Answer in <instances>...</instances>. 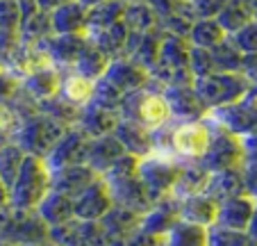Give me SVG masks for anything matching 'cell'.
<instances>
[{
    "label": "cell",
    "instance_id": "obj_1",
    "mask_svg": "<svg viewBox=\"0 0 257 246\" xmlns=\"http://www.w3.org/2000/svg\"><path fill=\"white\" fill-rule=\"evenodd\" d=\"M137 167H139V159L132 157V155H123L100 178L109 189V196H112V203L116 208H125L130 212L146 214L153 203L148 198V194H146L144 185H141Z\"/></svg>",
    "mask_w": 257,
    "mask_h": 246
},
{
    "label": "cell",
    "instance_id": "obj_2",
    "mask_svg": "<svg viewBox=\"0 0 257 246\" xmlns=\"http://www.w3.org/2000/svg\"><path fill=\"white\" fill-rule=\"evenodd\" d=\"M118 116L127 121H135L146 130H160V128L169 126L173 116H171L169 103L164 98V87H160L157 82L148 80L144 89H137L132 94H125L118 107Z\"/></svg>",
    "mask_w": 257,
    "mask_h": 246
},
{
    "label": "cell",
    "instance_id": "obj_3",
    "mask_svg": "<svg viewBox=\"0 0 257 246\" xmlns=\"http://www.w3.org/2000/svg\"><path fill=\"white\" fill-rule=\"evenodd\" d=\"M50 192V171L41 157L25 155L16 180L10 187V208L34 212Z\"/></svg>",
    "mask_w": 257,
    "mask_h": 246
},
{
    "label": "cell",
    "instance_id": "obj_4",
    "mask_svg": "<svg viewBox=\"0 0 257 246\" xmlns=\"http://www.w3.org/2000/svg\"><path fill=\"white\" fill-rule=\"evenodd\" d=\"M198 101L207 112L216 107H225L230 103H237L252 89V85L241 75V73H209L205 77H196L191 82Z\"/></svg>",
    "mask_w": 257,
    "mask_h": 246
},
{
    "label": "cell",
    "instance_id": "obj_5",
    "mask_svg": "<svg viewBox=\"0 0 257 246\" xmlns=\"http://www.w3.org/2000/svg\"><path fill=\"white\" fill-rule=\"evenodd\" d=\"M66 130L68 128H64L62 123L48 119V116L41 114V112H34V114L25 116V119L21 121V126H19V130L14 132L12 141H14L25 155L44 159Z\"/></svg>",
    "mask_w": 257,
    "mask_h": 246
},
{
    "label": "cell",
    "instance_id": "obj_6",
    "mask_svg": "<svg viewBox=\"0 0 257 246\" xmlns=\"http://www.w3.org/2000/svg\"><path fill=\"white\" fill-rule=\"evenodd\" d=\"M180 169H182V162H178L175 157L164 153H151L139 159L137 171H139V180L144 185L148 198H151V203H157L162 198L171 196L175 180L180 176Z\"/></svg>",
    "mask_w": 257,
    "mask_h": 246
},
{
    "label": "cell",
    "instance_id": "obj_7",
    "mask_svg": "<svg viewBox=\"0 0 257 246\" xmlns=\"http://www.w3.org/2000/svg\"><path fill=\"white\" fill-rule=\"evenodd\" d=\"M0 241L12 246H28L48 241V226L37 217V212L14 210L7 205L0 212Z\"/></svg>",
    "mask_w": 257,
    "mask_h": 246
},
{
    "label": "cell",
    "instance_id": "obj_8",
    "mask_svg": "<svg viewBox=\"0 0 257 246\" xmlns=\"http://www.w3.org/2000/svg\"><path fill=\"white\" fill-rule=\"evenodd\" d=\"M207 119L239 139L248 135H257V92L250 89L237 103L207 112Z\"/></svg>",
    "mask_w": 257,
    "mask_h": 246
},
{
    "label": "cell",
    "instance_id": "obj_9",
    "mask_svg": "<svg viewBox=\"0 0 257 246\" xmlns=\"http://www.w3.org/2000/svg\"><path fill=\"white\" fill-rule=\"evenodd\" d=\"M198 164L209 174L216 171H225V169H237L241 164V141L239 137L225 132L223 128H218L214 123V135L209 141L205 155L198 159Z\"/></svg>",
    "mask_w": 257,
    "mask_h": 246
},
{
    "label": "cell",
    "instance_id": "obj_10",
    "mask_svg": "<svg viewBox=\"0 0 257 246\" xmlns=\"http://www.w3.org/2000/svg\"><path fill=\"white\" fill-rule=\"evenodd\" d=\"M48 241L53 246H109L98 221H71L48 228Z\"/></svg>",
    "mask_w": 257,
    "mask_h": 246
},
{
    "label": "cell",
    "instance_id": "obj_11",
    "mask_svg": "<svg viewBox=\"0 0 257 246\" xmlns=\"http://www.w3.org/2000/svg\"><path fill=\"white\" fill-rule=\"evenodd\" d=\"M87 146H89V137L84 135L82 130H78L75 126L68 128V130L59 137L57 144L53 146V150L44 157L48 171L55 174V171L73 167V164H84Z\"/></svg>",
    "mask_w": 257,
    "mask_h": 246
},
{
    "label": "cell",
    "instance_id": "obj_12",
    "mask_svg": "<svg viewBox=\"0 0 257 246\" xmlns=\"http://www.w3.org/2000/svg\"><path fill=\"white\" fill-rule=\"evenodd\" d=\"M112 196L109 189L98 176L91 185L82 189L78 196H73V219L80 221H100L109 210H112Z\"/></svg>",
    "mask_w": 257,
    "mask_h": 246
},
{
    "label": "cell",
    "instance_id": "obj_13",
    "mask_svg": "<svg viewBox=\"0 0 257 246\" xmlns=\"http://www.w3.org/2000/svg\"><path fill=\"white\" fill-rule=\"evenodd\" d=\"M41 48L48 55L50 64L59 71H71L78 55L87 46V37L84 34H53L46 41H41Z\"/></svg>",
    "mask_w": 257,
    "mask_h": 246
},
{
    "label": "cell",
    "instance_id": "obj_14",
    "mask_svg": "<svg viewBox=\"0 0 257 246\" xmlns=\"http://www.w3.org/2000/svg\"><path fill=\"white\" fill-rule=\"evenodd\" d=\"M102 77H105L114 89H118L123 96L137 92V89H144L146 85H148V80H151V75H148L146 68H141L139 64H135L127 57L109 59V66H107Z\"/></svg>",
    "mask_w": 257,
    "mask_h": 246
},
{
    "label": "cell",
    "instance_id": "obj_15",
    "mask_svg": "<svg viewBox=\"0 0 257 246\" xmlns=\"http://www.w3.org/2000/svg\"><path fill=\"white\" fill-rule=\"evenodd\" d=\"M178 221H180V201L173 196H166L162 201L153 203L146 214H141L139 230L146 232V235L166 237V232Z\"/></svg>",
    "mask_w": 257,
    "mask_h": 246
},
{
    "label": "cell",
    "instance_id": "obj_16",
    "mask_svg": "<svg viewBox=\"0 0 257 246\" xmlns=\"http://www.w3.org/2000/svg\"><path fill=\"white\" fill-rule=\"evenodd\" d=\"M98 223H100L102 232H105V237H107V244L109 246H123L137 230H139L141 214L112 205V210H109Z\"/></svg>",
    "mask_w": 257,
    "mask_h": 246
},
{
    "label": "cell",
    "instance_id": "obj_17",
    "mask_svg": "<svg viewBox=\"0 0 257 246\" xmlns=\"http://www.w3.org/2000/svg\"><path fill=\"white\" fill-rule=\"evenodd\" d=\"M162 39H164V32L160 28L151 30V32L144 34H127L125 41V50H123V57L132 59L135 64H139L141 68L151 71L157 62V55H160V46Z\"/></svg>",
    "mask_w": 257,
    "mask_h": 246
},
{
    "label": "cell",
    "instance_id": "obj_18",
    "mask_svg": "<svg viewBox=\"0 0 257 246\" xmlns=\"http://www.w3.org/2000/svg\"><path fill=\"white\" fill-rule=\"evenodd\" d=\"M164 98L169 103V110L173 121H198L207 116V110L198 101L191 85L180 87H164Z\"/></svg>",
    "mask_w": 257,
    "mask_h": 246
},
{
    "label": "cell",
    "instance_id": "obj_19",
    "mask_svg": "<svg viewBox=\"0 0 257 246\" xmlns=\"http://www.w3.org/2000/svg\"><path fill=\"white\" fill-rule=\"evenodd\" d=\"M123 155H125V150H123V146L118 144L114 135L96 137V139H89L84 164H87L96 176H102V174H107V171L112 169Z\"/></svg>",
    "mask_w": 257,
    "mask_h": 246
},
{
    "label": "cell",
    "instance_id": "obj_20",
    "mask_svg": "<svg viewBox=\"0 0 257 246\" xmlns=\"http://www.w3.org/2000/svg\"><path fill=\"white\" fill-rule=\"evenodd\" d=\"M252 210H255V198L246 196V194H243V196L228 198V201L218 203L214 223L221 228L246 232L248 223H250V217H252Z\"/></svg>",
    "mask_w": 257,
    "mask_h": 246
},
{
    "label": "cell",
    "instance_id": "obj_21",
    "mask_svg": "<svg viewBox=\"0 0 257 246\" xmlns=\"http://www.w3.org/2000/svg\"><path fill=\"white\" fill-rule=\"evenodd\" d=\"M112 135L116 137V141L123 146L125 155H132V157L141 159L153 153V132L146 130L139 123H135V121L118 119Z\"/></svg>",
    "mask_w": 257,
    "mask_h": 246
},
{
    "label": "cell",
    "instance_id": "obj_22",
    "mask_svg": "<svg viewBox=\"0 0 257 246\" xmlns=\"http://www.w3.org/2000/svg\"><path fill=\"white\" fill-rule=\"evenodd\" d=\"M118 112H112V110H102L98 105H91L89 103L87 107H82L78 114V123L75 128L82 130L89 139H96V137H105V135H112L114 128L118 123Z\"/></svg>",
    "mask_w": 257,
    "mask_h": 246
},
{
    "label": "cell",
    "instance_id": "obj_23",
    "mask_svg": "<svg viewBox=\"0 0 257 246\" xmlns=\"http://www.w3.org/2000/svg\"><path fill=\"white\" fill-rule=\"evenodd\" d=\"M96 178L98 176L89 169L87 164H73V167H66V169H59L55 174H50V189L73 198L78 196L87 185H91Z\"/></svg>",
    "mask_w": 257,
    "mask_h": 246
},
{
    "label": "cell",
    "instance_id": "obj_24",
    "mask_svg": "<svg viewBox=\"0 0 257 246\" xmlns=\"http://www.w3.org/2000/svg\"><path fill=\"white\" fill-rule=\"evenodd\" d=\"M59 80H62V71L55 66H46L39 71L30 73L28 77L21 80V89L25 92V96H30L34 103L48 101V98L59 94Z\"/></svg>",
    "mask_w": 257,
    "mask_h": 246
},
{
    "label": "cell",
    "instance_id": "obj_25",
    "mask_svg": "<svg viewBox=\"0 0 257 246\" xmlns=\"http://www.w3.org/2000/svg\"><path fill=\"white\" fill-rule=\"evenodd\" d=\"M203 194L212 198L214 203H223V201H228V198L243 196L246 189H243V180H241V171H239V167L237 169H225V171L209 174L207 187H205Z\"/></svg>",
    "mask_w": 257,
    "mask_h": 246
},
{
    "label": "cell",
    "instance_id": "obj_26",
    "mask_svg": "<svg viewBox=\"0 0 257 246\" xmlns=\"http://www.w3.org/2000/svg\"><path fill=\"white\" fill-rule=\"evenodd\" d=\"M93 87H96V82L89 80V77L80 75L75 71H62V80H59V94L57 96L62 101H66L68 105L78 107H87L93 98Z\"/></svg>",
    "mask_w": 257,
    "mask_h": 246
},
{
    "label": "cell",
    "instance_id": "obj_27",
    "mask_svg": "<svg viewBox=\"0 0 257 246\" xmlns=\"http://www.w3.org/2000/svg\"><path fill=\"white\" fill-rule=\"evenodd\" d=\"M127 28L121 23H114L109 28L102 30H91V32H84L87 41L91 46H96L105 57L114 59V57H123V50H125V41H127Z\"/></svg>",
    "mask_w": 257,
    "mask_h": 246
},
{
    "label": "cell",
    "instance_id": "obj_28",
    "mask_svg": "<svg viewBox=\"0 0 257 246\" xmlns=\"http://www.w3.org/2000/svg\"><path fill=\"white\" fill-rule=\"evenodd\" d=\"M34 212H37V217H39L48 228L62 226V223H66L73 219V198L50 189V192L46 194L44 201L37 205Z\"/></svg>",
    "mask_w": 257,
    "mask_h": 246
},
{
    "label": "cell",
    "instance_id": "obj_29",
    "mask_svg": "<svg viewBox=\"0 0 257 246\" xmlns=\"http://www.w3.org/2000/svg\"><path fill=\"white\" fill-rule=\"evenodd\" d=\"M216 208L218 203H214L205 194H196V196L182 198L180 201V221L194 223V226L209 228L216 219Z\"/></svg>",
    "mask_w": 257,
    "mask_h": 246
},
{
    "label": "cell",
    "instance_id": "obj_30",
    "mask_svg": "<svg viewBox=\"0 0 257 246\" xmlns=\"http://www.w3.org/2000/svg\"><path fill=\"white\" fill-rule=\"evenodd\" d=\"M53 34H84L87 30V10L78 0H71L50 14Z\"/></svg>",
    "mask_w": 257,
    "mask_h": 246
},
{
    "label": "cell",
    "instance_id": "obj_31",
    "mask_svg": "<svg viewBox=\"0 0 257 246\" xmlns=\"http://www.w3.org/2000/svg\"><path fill=\"white\" fill-rule=\"evenodd\" d=\"M207 180H209V171H205L198 162H185L182 169H180V176L175 180V187L171 192V196L182 201V198L203 194L205 187H207Z\"/></svg>",
    "mask_w": 257,
    "mask_h": 246
},
{
    "label": "cell",
    "instance_id": "obj_32",
    "mask_svg": "<svg viewBox=\"0 0 257 246\" xmlns=\"http://www.w3.org/2000/svg\"><path fill=\"white\" fill-rule=\"evenodd\" d=\"M225 39H228V34L223 32V28L218 25L216 19H198L191 25L187 41H189V46H196V48L212 50L218 44H223Z\"/></svg>",
    "mask_w": 257,
    "mask_h": 246
},
{
    "label": "cell",
    "instance_id": "obj_33",
    "mask_svg": "<svg viewBox=\"0 0 257 246\" xmlns=\"http://www.w3.org/2000/svg\"><path fill=\"white\" fill-rule=\"evenodd\" d=\"M241 180H243V189L250 198H257V135H248L241 137Z\"/></svg>",
    "mask_w": 257,
    "mask_h": 246
},
{
    "label": "cell",
    "instance_id": "obj_34",
    "mask_svg": "<svg viewBox=\"0 0 257 246\" xmlns=\"http://www.w3.org/2000/svg\"><path fill=\"white\" fill-rule=\"evenodd\" d=\"M48 37H53V23H50V14L37 10L32 16L21 21L19 25V41L28 46H37L41 41H46Z\"/></svg>",
    "mask_w": 257,
    "mask_h": 246
},
{
    "label": "cell",
    "instance_id": "obj_35",
    "mask_svg": "<svg viewBox=\"0 0 257 246\" xmlns=\"http://www.w3.org/2000/svg\"><path fill=\"white\" fill-rule=\"evenodd\" d=\"M121 21L127 28V32H132V34H144V32H151V30L160 28L155 12L148 7L146 0H141V3H127Z\"/></svg>",
    "mask_w": 257,
    "mask_h": 246
},
{
    "label": "cell",
    "instance_id": "obj_36",
    "mask_svg": "<svg viewBox=\"0 0 257 246\" xmlns=\"http://www.w3.org/2000/svg\"><path fill=\"white\" fill-rule=\"evenodd\" d=\"M123 12H125V3H123V0H105L100 5L89 7L87 10V30H84V32L102 30L114 23H121Z\"/></svg>",
    "mask_w": 257,
    "mask_h": 246
},
{
    "label": "cell",
    "instance_id": "obj_37",
    "mask_svg": "<svg viewBox=\"0 0 257 246\" xmlns=\"http://www.w3.org/2000/svg\"><path fill=\"white\" fill-rule=\"evenodd\" d=\"M107 66H109V57H105L96 46H91L87 41V46H84L82 53L78 55V59H75L71 71H75V73H80V75H84V77L96 82L105 75Z\"/></svg>",
    "mask_w": 257,
    "mask_h": 246
},
{
    "label": "cell",
    "instance_id": "obj_38",
    "mask_svg": "<svg viewBox=\"0 0 257 246\" xmlns=\"http://www.w3.org/2000/svg\"><path fill=\"white\" fill-rule=\"evenodd\" d=\"M25 153L14 144V141H7V144L0 146V183L5 185L7 189L12 187V183L16 180L21 167H23Z\"/></svg>",
    "mask_w": 257,
    "mask_h": 246
},
{
    "label": "cell",
    "instance_id": "obj_39",
    "mask_svg": "<svg viewBox=\"0 0 257 246\" xmlns=\"http://www.w3.org/2000/svg\"><path fill=\"white\" fill-rule=\"evenodd\" d=\"M37 112H41V114H46L48 119L62 123L64 128L75 126V123H78V114H80L78 107L68 105V103L62 101L59 96H53V98H48V101L37 103Z\"/></svg>",
    "mask_w": 257,
    "mask_h": 246
},
{
    "label": "cell",
    "instance_id": "obj_40",
    "mask_svg": "<svg viewBox=\"0 0 257 246\" xmlns=\"http://www.w3.org/2000/svg\"><path fill=\"white\" fill-rule=\"evenodd\" d=\"M205 235L207 228L194 226L187 221H178L169 232H166V246H205Z\"/></svg>",
    "mask_w": 257,
    "mask_h": 246
},
{
    "label": "cell",
    "instance_id": "obj_41",
    "mask_svg": "<svg viewBox=\"0 0 257 246\" xmlns=\"http://www.w3.org/2000/svg\"><path fill=\"white\" fill-rule=\"evenodd\" d=\"M216 21H218V25L223 28V32L230 37V34L239 32L243 25H248L252 19H250V14H248L246 7L239 5L237 0H228V5L218 12Z\"/></svg>",
    "mask_w": 257,
    "mask_h": 246
},
{
    "label": "cell",
    "instance_id": "obj_42",
    "mask_svg": "<svg viewBox=\"0 0 257 246\" xmlns=\"http://www.w3.org/2000/svg\"><path fill=\"white\" fill-rule=\"evenodd\" d=\"M209 53H212L214 71H218V73H239L243 55L234 48L230 39H225L223 44H218L216 48H212Z\"/></svg>",
    "mask_w": 257,
    "mask_h": 246
},
{
    "label": "cell",
    "instance_id": "obj_43",
    "mask_svg": "<svg viewBox=\"0 0 257 246\" xmlns=\"http://www.w3.org/2000/svg\"><path fill=\"white\" fill-rule=\"evenodd\" d=\"M248 244H250V239H248L246 232L221 228L216 223H212L207 228V235H205V246H248Z\"/></svg>",
    "mask_w": 257,
    "mask_h": 246
},
{
    "label": "cell",
    "instance_id": "obj_44",
    "mask_svg": "<svg viewBox=\"0 0 257 246\" xmlns=\"http://www.w3.org/2000/svg\"><path fill=\"white\" fill-rule=\"evenodd\" d=\"M121 101H123V94L118 89H114L105 77L96 80V87H93V98H91V105H98L102 110H112V112H118L121 107Z\"/></svg>",
    "mask_w": 257,
    "mask_h": 246
},
{
    "label": "cell",
    "instance_id": "obj_45",
    "mask_svg": "<svg viewBox=\"0 0 257 246\" xmlns=\"http://www.w3.org/2000/svg\"><path fill=\"white\" fill-rule=\"evenodd\" d=\"M230 41L232 46L239 50L241 55H250V53H257V21H250L248 25H243L239 32L230 34Z\"/></svg>",
    "mask_w": 257,
    "mask_h": 246
},
{
    "label": "cell",
    "instance_id": "obj_46",
    "mask_svg": "<svg viewBox=\"0 0 257 246\" xmlns=\"http://www.w3.org/2000/svg\"><path fill=\"white\" fill-rule=\"evenodd\" d=\"M189 73L191 77H205L209 73H214V62H212V53L205 48H196L189 46Z\"/></svg>",
    "mask_w": 257,
    "mask_h": 246
},
{
    "label": "cell",
    "instance_id": "obj_47",
    "mask_svg": "<svg viewBox=\"0 0 257 246\" xmlns=\"http://www.w3.org/2000/svg\"><path fill=\"white\" fill-rule=\"evenodd\" d=\"M21 12L16 0H0V30L5 32H19Z\"/></svg>",
    "mask_w": 257,
    "mask_h": 246
},
{
    "label": "cell",
    "instance_id": "obj_48",
    "mask_svg": "<svg viewBox=\"0 0 257 246\" xmlns=\"http://www.w3.org/2000/svg\"><path fill=\"white\" fill-rule=\"evenodd\" d=\"M191 10L196 14V21L198 19H216L218 12L228 5V0H189Z\"/></svg>",
    "mask_w": 257,
    "mask_h": 246
},
{
    "label": "cell",
    "instance_id": "obj_49",
    "mask_svg": "<svg viewBox=\"0 0 257 246\" xmlns=\"http://www.w3.org/2000/svg\"><path fill=\"white\" fill-rule=\"evenodd\" d=\"M243 77L250 82L252 87H257V53H250V55H243L241 57V68H239Z\"/></svg>",
    "mask_w": 257,
    "mask_h": 246
},
{
    "label": "cell",
    "instance_id": "obj_50",
    "mask_svg": "<svg viewBox=\"0 0 257 246\" xmlns=\"http://www.w3.org/2000/svg\"><path fill=\"white\" fill-rule=\"evenodd\" d=\"M123 246H166L164 237H155V235H146V232L137 230L130 239L125 241Z\"/></svg>",
    "mask_w": 257,
    "mask_h": 246
},
{
    "label": "cell",
    "instance_id": "obj_51",
    "mask_svg": "<svg viewBox=\"0 0 257 246\" xmlns=\"http://www.w3.org/2000/svg\"><path fill=\"white\" fill-rule=\"evenodd\" d=\"M37 3V7H39L41 12H46V14H53L55 10H59L62 5H66V3H71V0H34Z\"/></svg>",
    "mask_w": 257,
    "mask_h": 246
},
{
    "label": "cell",
    "instance_id": "obj_52",
    "mask_svg": "<svg viewBox=\"0 0 257 246\" xmlns=\"http://www.w3.org/2000/svg\"><path fill=\"white\" fill-rule=\"evenodd\" d=\"M246 235L252 244H257V198H255V210H252V217H250V223H248Z\"/></svg>",
    "mask_w": 257,
    "mask_h": 246
},
{
    "label": "cell",
    "instance_id": "obj_53",
    "mask_svg": "<svg viewBox=\"0 0 257 246\" xmlns=\"http://www.w3.org/2000/svg\"><path fill=\"white\" fill-rule=\"evenodd\" d=\"M237 3H239V5L246 7L252 21H257V0H237Z\"/></svg>",
    "mask_w": 257,
    "mask_h": 246
},
{
    "label": "cell",
    "instance_id": "obj_54",
    "mask_svg": "<svg viewBox=\"0 0 257 246\" xmlns=\"http://www.w3.org/2000/svg\"><path fill=\"white\" fill-rule=\"evenodd\" d=\"M10 205V189L0 183V210H5Z\"/></svg>",
    "mask_w": 257,
    "mask_h": 246
},
{
    "label": "cell",
    "instance_id": "obj_55",
    "mask_svg": "<svg viewBox=\"0 0 257 246\" xmlns=\"http://www.w3.org/2000/svg\"><path fill=\"white\" fill-rule=\"evenodd\" d=\"M78 3L84 7V10H89V7H93V5H100V3H105V0H78Z\"/></svg>",
    "mask_w": 257,
    "mask_h": 246
},
{
    "label": "cell",
    "instance_id": "obj_56",
    "mask_svg": "<svg viewBox=\"0 0 257 246\" xmlns=\"http://www.w3.org/2000/svg\"><path fill=\"white\" fill-rule=\"evenodd\" d=\"M28 246H53L50 241H41V244H28Z\"/></svg>",
    "mask_w": 257,
    "mask_h": 246
},
{
    "label": "cell",
    "instance_id": "obj_57",
    "mask_svg": "<svg viewBox=\"0 0 257 246\" xmlns=\"http://www.w3.org/2000/svg\"><path fill=\"white\" fill-rule=\"evenodd\" d=\"M123 3H125V5H127V3H141V0H123Z\"/></svg>",
    "mask_w": 257,
    "mask_h": 246
},
{
    "label": "cell",
    "instance_id": "obj_58",
    "mask_svg": "<svg viewBox=\"0 0 257 246\" xmlns=\"http://www.w3.org/2000/svg\"><path fill=\"white\" fill-rule=\"evenodd\" d=\"M0 246H12V244H5V241H0Z\"/></svg>",
    "mask_w": 257,
    "mask_h": 246
},
{
    "label": "cell",
    "instance_id": "obj_59",
    "mask_svg": "<svg viewBox=\"0 0 257 246\" xmlns=\"http://www.w3.org/2000/svg\"><path fill=\"white\" fill-rule=\"evenodd\" d=\"M248 246H257V244H252V241H250V244H248Z\"/></svg>",
    "mask_w": 257,
    "mask_h": 246
},
{
    "label": "cell",
    "instance_id": "obj_60",
    "mask_svg": "<svg viewBox=\"0 0 257 246\" xmlns=\"http://www.w3.org/2000/svg\"><path fill=\"white\" fill-rule=\"evenodd\" d=\"M0 212H3V210H0Z\"/></svg>",
    "mask_w": 257,
    "mask_h": 246
}]
</instances>
